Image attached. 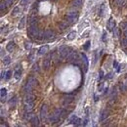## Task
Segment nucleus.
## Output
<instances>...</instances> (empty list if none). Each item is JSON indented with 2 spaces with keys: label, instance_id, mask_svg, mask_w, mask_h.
Returning <instances> with one entry per match:
<instances>
[{
  "label": "nucleus",
  "instance_id": "25",
  "mask_svg": "<svg viewBox=\"0 0 127 127\" xmlns=\"http://www.w3.org/2000/svg\"><path fill=\"white\" fill-rule=\"evenodd\" d=\"M119 27H120V29H123V30L127 29V21H125V22H121V23H120V25H119Z\"/></svg>",
  "mask_w": 127,
  "mask_h": 127
},
{
  "label": "nucleus",
  "instance_id": "18",
  "mask_svg": "<svg viewBox=\"0 0 127 127\" xmlns=\"http://www.w3.org/2000/svg\"><path fill=\"white\" fill-rule=\"evenodd\" d=\"M82 2H83V0H73V1L71 2V5L73 7H80L82 5Z\"/></svg>",
  "mask_w": 127,
  "mask_h": 127
},
{
  "label": "nucleus",
  "instance_id": "11",
  "mask_svg": "<svg viewBox=\"0 0 127 127\" xmlns=\"http://www.w3.org/2000/svg\"><path fill=\"white\" fill-rule=\"evenodd\" d=\"M34 99H35V96H34V95L28 93V94H27V95H26L25 103H26V104H27V103H32V102L34 101Z\"/></svg>",
  "mask_w": 127,
  "mask_h": 127
},
{
  "label": "nucleus",
  "instance_id": "13",
  "mask_svg": "<svg viewBox=\"0 0 127 127\" xmlns=\"http://www.w3.org/2000/svg\"><path fill=\"white\" fill-rule=\"evenodd\" d=\"M109 109H105L102 112V113H101V121H104V120H106L107 118H108V116H109Z\"/></svg>",
  "mask_w": 127,
  "mask_h": 127
},
{
  "label": "nucleus",
  "instance_id": "40",
  "mask_svg": "<svg viewBox=\"0 0 127 127\" xmlns=\"http://www.w3.org/2000/svg\"><path fill=\"white\" fill-rule=\"evenodd\" d=\"M27 2V0H21V5H25Z\"/></svg>",
  "mask_w": 127,
  "mask_h": 127
},
{
  "label": "nucleus",
  "instance_id": "28",
  "mask_svg": "<svg viewBox=\"0 0 127 127\" xmlns=\"http://www.w3.org/2000/svg\"><path fill=\"white\" fill-rule=\"evenodd\" d=\"M125 2H126V0H115L116 5H117V6H119V7L123 6V5L125 4Z\"/></svg>",
  "mask_w": 127,
  "mask_h": 127
},
{
  "label": "nucleus",
  "instance_id": "1",
  "mask_svg": "<svg viewBox=\"0 0 127 127\" xmlns=\"http://www.w3.org/2000/svg\"><path fill=\"white\" fill-rule=\"evenodd\" d=\"M61 119H62V109H57L55 110V113L49 118L51 123H56V122L60 121Z\"/></svg>",
  "mask_w": 127,
  "mask_h": 127
},
{
  "label": "nucleus",
  "instance_id": "26",
  "mask_svg": "<svg viewBox=\"0 0 127 127\" xmlns=\"http://www.w3.org/2000/svg\"><path fill=\"white\" fill-rule=\"evenodd\" d=\"M105 9H106V6H105V4H102V6H101V8H100V10H99V16H102L104 15V12H105Z\"/></svg>",
  "mask_w": 127,
  "mask_h": 127
},
{
  "label": "nucleus",
  "instance_id": "32",
  "mask_svg": "<svg viewBox=\"0 0 127 127\" xmlns=\"http://www.w3.org/2000/svg\"><path fill=\"white\" fill-rule=\"evenodd\" d=\"M19 11H20V8H19V7H15L14 10H13V12H12V16H16V15L19 13Z\"/></svg>",
  "mask_w": 127,
  "mask_h": 127
},
{
  "label": "nucleus",
  "instance_id": "34",
  "mask_svg": "<svg viewBox=\"0 0 127 127\" xmlns=\"http://www.w3.org/2000/svg\"><path fill=\"white\" fill-rule=\"evenodd\" d=\"M23 27H25V18H23V19H22V21H21V23H20V25H19V28L22 29V28H23Z\"/></svg>",
  "mask_w": 127,
  "mask_h": 127
},
{
  "label": "nucleus",
  "instance_id": "15",
  "mask_svg": "<svg viewBox=\"0 0 127 127\" xmlns=\"http://www.w3.org/2000/svg\"><path fill=\"white\" fill-rule=\"evenodd\" d=\"M15 47H16L15 42L11 41V42H9V43L7 44V46H6V49H7V51H8V52H13V50L15 49Z\"/></svg>",
  "mask_w": 127,
  "mask_h": 127
},
{
  "label": "nucleus",
  "instance_id": "38",
  "mask_svg": "<svg viewBox=\"0 0 127 127\" xmlns=\"http://www.w3.org/2000/svg\"><path fill=\"white\" fill-rule=\"evenodd\" d=\"M30 47H31V45H30V43H27V42H26V48H27V50H28V49H30Z\"/></svg>",
  "mask_w": 127,
  "mask_h": 127
},
{
  "label": "nucleus",
  "instance_id": "35",
  "mask_svg": "<svg viewBox=\"0 0 127 127\" xmlns=\"http://www.w3.org/2000/svg\"><path fill=\"white\" fill-rule=\"evenodd\" d=\"M25 117H26V119H27V120H31V118H32V116H31L30 113H27Z\"/></svg>",
  "mask_w": 127,
  "mask_h": 127
},
{
  "label": "nucleus",
  "instance_id": "14",
  "mask_svg": "<svg viewBox=\"0 0 127 127\" xmlns=\"http://www.w3.org/2000/svg\"><path fill=\"white\" fill-rule=\"evenodd\" d=\"M48 51H49V46L48 45H45V46L40 47V49L38 50V54L39 55H44V54H46Z\"/></svg>",
  "mask_w": 127,
  "mask_h": 127
},
{
  "label": "nucleus",
  "instance_id": "22",
  "mask_svg": "<svg viewBox=\"0 0 127 127\" xmlns=\"http://www.w3.org/2000/svg\"><path fill=\"white\" fill-rule=\"evenodd\" d=\"M49 67H50V60H49V59L44 60V61H43V68H44L45 69H48Z\"/></svg>",
  "mask_w": 127,
  "mask_h": 127
},
{
  "label": "nucleus",
  "instance_id": "20",
  "mask_svg": "<svg viewBox=\"0 0 127 127\" xmlns=\"http://www.w3.org/2000/svg\"><path fill=\"white\" fill-rule=\"evenodd\" d=\"M21 75H22V69H20V68L16 69L15 73H14V77L18 80V79H20V78H21Z\"/></svg>",
  "mask_w": 127,
  "mask_h": 127
},
{
  "label": "nucleus",
  "instance_id": "5",
  "mask_svg": "<svg viewBox=\"0 0 127 127\" xmlns=\"http://www.w3.org/2000/svg\"><path fill=\"white\" fill-rule=\"evenodd\" d=\"M70 51H71V49L68 46H62L59 49V52H60V55L62 58H67L68 55L70 53Z\"/></svg>",
  "mask_w": 127,
  "mask_h": 127
},
{
  "label": "nucleus",
  "instance_id": "44",
  "mask_svg": "<svg viewBox=\"0 0 127 127\" xmlns=\"http://www.w3.org/2000/svg\"><path fill=\"white\" fill-rule=\"evenodd\" d=\"M108 78H112V73H109L108 74Z\"/></svg>",
  "mask_w": 127,
  "mask_h": 127
},
{
  "label": "nucleus",
  "instance_id": "12",
  "mask_svg": "<svg viewBox=\"0 0 127 127\" xmlns=\"http://www.w3.org/2000/svg\"><path fill=\"white\" fill-rule=\"evenodd\" d=\"M34 109V104H33V102L32 103H27V104H26L25 106V110H26V113H31L33 110Z\"/></svg>",
  "mask_w": 127,
  "mask_h": 127
},
{
  "label": "nucleus",
  "instance_id": "46",
  "mask_svg": "<svg viewBox=\"0 0 127 127\" xmlns=\"http://www.w3.org/2000/svg\"><path fill=\"white\" fill-rule=\"evenodd\" d=\"M53 1H56V0H53Z\"/></svg>",
  "mask_w": 127,
  "mask_h": 127
},
{
  "label": "nucleus",
  "instance_id": "39",
  "mask_svg": "<svg viewBox=\"0 0 127 127\" xmlns=\"http://www.w3.org/2000/svg\"><path fill=\"white\" fill-rule=\"evenodd\" d=\"M6 1H7L8 5H11V4H13V3H14L15 0H6Z\"/></svg>",
  "mask_w": 127,
  "mask_h": 127
},
{
  "label": "nucleus",
  "instance_id": "17",
  "mask_svg": "<svg viewBox=\"0 0 127 127\" xmlns=\"http://www.w3.org/2000/svg\"><path fill=\"white\" fill-rule=\"evenodd\" d=\"M68 26H69V23H68V22H67V21L62 22V23H59V27H60L61 29H66V28H68Z\"/></svg>",
  "mask_w": 127,
  "mask_h": 127
},
{
  "label": "nucleus",
  "instance_id": "3",
  "mask_svg": "<svg viewBox=\"0 0 127 127\" xmlns=\"http://www.w3.org/2000/svg\"><path fill=\"white\" fill-rule=\"evenodd\" d=\"M77 18H78L77 12H69V13H68V15L66 16V21L68 22L69 23H73L76 22Z\"/></svg>",
  "mask_w": 127,
  "mask_h": 127
},
{
  "label": "nucleus",
  "instance_id": "7",
  "mask_svg": "<svg viewBox=\"0 0 127 127\" xmlns=\"http://www.w3.org/2000/svg\"><path fill=\"white\" fill-rule=\"evenodd\" d=\"M55 37V32L51 29H47L43 32V39H48V40H52Z\"/></svg>",
  "mask_w": 127,
  "mask_h": 127
},
{
  "label": "nucleus",
  "instance_id": "10",
  "mask_svg": "<svg viewBox=\"0 0 127 127\" xmlns=\"http://www.w3.org/2000/svg\"><path fill=\"white\" fill-rule=\"evenodd\" d=\"M107 28L109 30H113L115 28V21L113 19H109L107 23Z\"/></svg>",
  "mask_w": 127,
  "mask_h": 127
},
{
  "label": "nucleus",
  "instance_id": "19",
  "mask_svg": "<svg viewBox=\"0 0 127 127\" xmlns=\"http://www.w3.org/2000/svg\"><path fill=\"white\" fill-rule=\"evenodd\" d=\"M7 6H8L7 1H5V0H2L1 3H0V10H1V12H3L4 10H6Z\"/></svg>",
  "mask_w": 127,
  "mask_h": 127
},
{
  "label": "nucleus",
  "instance_id": "33",
  "mask_svg": "<svg viewBox=\"0 0 127 127\" xmlns=\"http://www.w3.org/2000/svg\"><path fill=\"white\" fill-rule=\"evenodd\" d=\"M16 102H17V100H16V97H14V98H12V100H10V102H9V104H10V106L12 107H15V105H16Z\"/></svg>",
  "mask_w": 127,
  "mask_h": 127
},
{
  "label": "nucleus",
  "instance_id": "31",
  "mask_svg": "<svg viewBox=\"0 0 127 127\" xmlns=\"http://www.w3.org/2000/svg\"><path fill=\"white\" fill-rule=\"evenodd\" d=\"M6 94H7V90L5 88H2L1 89V98H2V100L6 97Z\"/></svg>",
  "mask_w": 127,
  "mask_h": 127
},
{
  "label": "nucleus",
  "instance_id": "45",
  "mask_svg": "<svg viewBox=\"0 0 127 127\" xmlns=\"http://www.w3.org/2000/svg\"><path fill=\"white\" fill-rule=\"evenodd\" d=\"M3 77H4V73H1V78H3Z\"/></svg>",
  "mask_w": 127,
  "mask_h": 127
},
{
  "label": "nucleus",
  "instance_id": "8",
  "mask_svg": "<svg viewBox=\"0 0 127 127\" xmlns=\"http://www.w3.org/2000/svg\"><path fill=\"white\" fill-rule=\"evenodd\" d=\"M47 113H48V108H47L46 105H43L41 109H40V117L42 120H45L47 117Z\"/></svg>",
  "mask_w": 127,
  "mask_h": 127
},
{
  "label": "nucleus",
  "instance_id": "27",
  "mask_svg": "<svg viewBox=\"0 0 127 127\" xmlns=\"http://www.w3.org/2000/svg\"><path fill=\"white\" fill-rule=\"evenodd\" d=\"M82 60H83L84 65H85V69H87V67H88V59H87V57L84 54H82Z\"/></svg>",
  "mask_w": 127,
  "mask_h": 127
},
{
  "label": "nucleus",
  "instance_id": "16",
  "mask_svg": "<svg viewBox=\"0 0 127 127\" xmlns=\"http://www.w3.org/2000/svg\"><path fill=\"white\" fill-rule=\"evenodd\" d=\"M70 122L73 124H74V125H76V126H78V125H80L81 119H80V118H78V117H76V116H73V118H71Z\"/></svg>",
  "mask_w": 127,
  "mask_h": 127
},
{
  "label": "nucleus",
  "instance_id": "29",
  "mask_svg": "<svg viewBox=\"0 0 127 127\" xmlns=\"http://www.w3.org/2000/svg\"><path fill=\"white\" fill-rule=\"evenodd\" d=\"M119 31H120V27H115L113 29V34L115 37H119Z\"/></svg>",
  "mask_w": 127,
  "mask_h": 127
},
{
  "label": "nucleus",
  "instance_id": "42",
  "mask_svg": "<svg viewBox=\"0 0 127 127\" xmlns=\"http://www.w3.org/2000/svg\"><path fill=\"white\" fill-rule=\"evenodd\" d=\"M89 44H90V42H89V41H87V42H86V44H85V49H88Z\"/></svg>",
  "mask_w": 127,
  "mask_h": 127
},
{
  "label": "nucleus",
  "instance_id": "2",
  "mask_svg": "<svg viewBox=\"0 0 127 127\" xmlns=\"http://www.w3.org/2000/svg\"><path fill=\"white\" fill-rule=\"evenodd\" d=\"M28 34L30 37H32V38H37L38 37V34L39 32H40V30H39L38 27H37V23L36 25H31L29 26V28H28Z\"/></svg>",
  "mask_w": 127,
  "mask_h": 127
},
{
  "label": "nucleus",
  "instance_id": "37",
  "mask_svg": "<svg viewBox=\"0 0 127 127\" xmlns=\"http://www.w3.org/2000/svg\"><path fill=\"white\" fill-rule=\"evenodd\" d=\"M32 69H33V71H39V67H38L37 64L33 66V68H32Z\"/></svg>",
  "mask_w": 127,
  "mask_h": 127
},
{
  "label": "nucleus",
  "instance_id": "43",
  "mask_svg": "<svg viewBox=\"0 0 127 127\" xmlns=\"http://www.w3.org/2000/svg\"><path fill=\"white\" fill-rule=\"evenodd\" d=\"M124 35H125V37L127 38V29H125V30H124Z\"/></svg>",
  "mask_w": 127,
  "mask_h": 127
},
{
  "label": "nucleus",
  "instance_id": "23",
  "mask_svg": "<svg viewBox=\"0 0 127 127\" xmlns=\"http://www.w3.org/2000/svg\"><path fill=\"white\" fill-rule=\"evenodd\" d=\"M75 36H76L75 31H71V32H69V34L68 35V40H73V39L75 38Z\"/></svg>",
  "mask_w": 127,
  "mask_h": 127
},
{
  "label": "nucleus",
  "instance_id": "30",
  "mask_svg": "<svg viewBox=\"0 0 127 127\" xmlns=\"http://www.w3.org/2000/svg\"><path fill=\"white\" fill-rule=\"evenodd\" d=\"M121 46L123 47V48H126L127 47V38H123L122 40H121Z\"/></svg>",
  "mask_w": 127,
  "mask_h": 127
},
{
  "label": "nucleus",
  "instance_id": "4",
  "mask_svg": "<svg viewBox=\"0 0 127 127\" xmlns=\"http://www.w3.org/2000/svg\"><path fill=\"white\" fill-rule=\"evenodd\" d=\"M38 85V81L36 80L35 78L33 77H30L28 80H27V92H30L31 90H32L33 87L37 86Z\"/></svg>",
  "mask_w": 127,
  "mask_h": 127
},
{
  "label": "nucleus",
  "instance_id": "6",
  "mask_svg": "<svg viewBox=\"0 0 127 127\" xmlns=\"http://www.w3.org/2000/svg\"><path fill=\"white\" fill-rule=\"evenodd\" d=\"M67 60H68V61H70V62H73V64H75V62H77V61L79 60V59H78V54H77V52L71 50L70 53L68 55Z\"/></svg>",
  "mask_w": 127,
  "mask_h": 127
},
{
  "label": "nucleus",
  "instance_id": "24",
  "mask_svg": "<svg viewBox=\"0 0 127 127\" xmlns=\"http://www.w3.org/2000/svg\"><path fill=\"white\" fill-rule=\"evenodd\" d=\"M11 63V58L10 57H8V56H6V57H4V59H3V64L5 66H7V65H9V64Z\"/></svg>",
  "mask_w": 127,
  "mask_h": 127
},
{
  "label": "nucleus",
  "instance_id": "21",
  "mask_svg": "<svg viewBox=\"0 0 127 127\" xmlns=\"http://www.w3.org/2000/svg\"><path fill=\"white\" fill-rule=\"evenodd\" d=\"M31 124H32V126H38L39 125V120L38 118L36 116H32V118H31Z\"/></svg>",
  "mask_w": 127,
  "mask_h": 127
},
{
  "label": "nucleus",
  "instance_id": "36",
  "mask_svg": "<svg viewBox=\"0 0 127 127\" xmlns=\"http://www.w3.org/2000/svg\"><path fill=\"white\" fill-rule=\"evenodd\" d=\"M11 75H12V71H11V70H8L7 73H6V77H5V78H6V79H9V78L11 77Z\"/></svg>",
  "mask_w": 127,
  "mask_h": 127
},
{
  "label": "nucleus",
  "instance_id": "41",
  "mask_svg": "<svg viewBox=\"0 0 127 127\" xmlns=\"http://www.w3.org/2000/svg\"><path fill=\"white\" fill-rule=\"evenodd\" d=\"M103 41H106V31L103 33Z\"/></svg>",
  "mask_w": 127,
  "mask_h": 127
},
{
  "label": "nucleus",
  "instance_id": "9",
  "mask_svg": "<svg viewBox=\"0 0 127 127\" xmlns=\"http://www.w3.org/2000/svg\"><path fill=\"white\" fill-rule=\"evenodd\" d=\"M74 100V96L73 94L67 95V96L64 97V105H69L71 102H73Z\"/></svg>",
  "mask_w": 127,
  "mask_h": 127
}]
</instances>
